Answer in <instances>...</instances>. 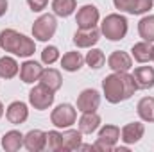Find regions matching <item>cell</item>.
Wrapping results in <instances>:
<instances>
[{
	"instance_id": "1",
	"label": "cell",
	"mask_w": 154,
	"mask_h": 152,
	"mask_svg": "<svg viewBox=\"0 0 154 152\" xmlns=\"http://www.w3.org/2000/svg\"><path fill=\"white\" fill-rule=\"evenodd\" d=\"M102 90H104V97L108 102L118 104V102L131 99L138 88H136L133 75H129L127 72H115L111 75L104 77Z\"/></svg>"
},
{
	"instance_id": "2",
	"label": "cell",
	"mask_w": 154,
	"mask_h": 152,
	"mask_svg": "<svg viewBox=\"0 0 154 152\" xmlns=\"http://www.w3.org/2000/svg\"><path fill=\"white\" fill-rule=\"evenodd\" d=\"M0 47L5 52H11L20 57H29L36 50V43L32 39L16 32L14 29H4L0 32Z\"/></svg>"
},
{
	"instance_id": "3",
	"label": "cell",
	"mask_w": 154,
	"mask_h": 152,
	"mask_svg": "<svg viewBox=\"0 0 154 152\" xmlns=\"http://www.w3.org/2000/svg\"><path fill=\"white\" fill-rule=\"evenodd\" d=\"M100 32L111 41H120V39L125 38L127 34V20L125 16L122 14H108L104 20H102V25H100Z\"/></svg>"
},
{
	"instance_id": "4",
	"label": "cell",
	"mask_w": 154,
	"mask_h": 152,
	"mask_svg": "<svg viewBox=\"0 0 154 152\" xmlns=\"http://www.w3.org/2000/svg\"><path fill=\"white\" fill-rule=\"evenodd\" d=\"M57 22L52 14H41L32 25V36L38 41H48L56 34Z\"/></svg>"
},
{
	"instance_id": "5",
	"label": "cell",
	"mask_w": 154,
	"mask_h": 152,
	"mask_svg": "<svg viewBox=\"0 0 154 152\" xmlns=\"http://www.w3.org/2000/svg\"><path fill=\"white\" fill-rule=\"evenodd\" d=\"M75 120H77V111L70 104H59L50 114V122L57 129H68L70 125L75 123Z\"/></svg>"
},
{
	"instance_id": "6",
	"label": "cell",
	"mask_w": 154,
	"mask_h": 152,
	"mask_svg": "<svg viewBox=\"0 0 154 152\" xmlns=\"http://www.w3.org/2000/svg\"><path fill=\"white\" fill-rule=\"evenodd\" d=\"M29 102H31V106L34 109L43 111V109H47V108L52 106V102H54V91H50L43 84H38V86H34L29 91Z\"/></svg>"
},
{
	"instance_id": "7",
	"label": "cell",
	"mask_w": 154,
	"mask_h": 152,
	"mask_svg": "<svg viewBox=\"0 0 154 152\" xmlns=\"http://www.w3.org/2000/svg\"><path fill=\"white\" fill-rule=\"evenodd\" d=\"M118 11L129 13V14H145L152 9L154 0H113Z\"/></svg>"
},
{
	"instance_id": "8",
	"label": "cell",
	"mask_w": 154,
	"mask_h": 152,
	"mask_svg": "<svg viewBox=\"0 0 154 152\" xmlns=\"http://www.w3.org/2000/svg\"><path fill=\"white\" fill-rule=\"evenodd\" d=\"M99 106H100V93L97 90H84L77 97V109L82 113L97 111Z\"/></svg>"
},
{
	"instance_id": "9",
	"label": "cell",
	"mask_w": 154,
	"mask_h": 152,
	"mask_svg": "<svg viewBox=\"0 0 154 152\" xmlns=\"http://www.w3.org/2000/svg\"><path fill=\"white\" fill-rule=\"evenodd\" d=\"M79 29H90V27H95L97 22H99V9L91 4H86L82 5L79 11H77V18H75Z\"/></svg>"
},
{
	"instance_id": "10",
	"label": "cell",
	"mask_w": 154,
	"mask_h": 152,
	"mask_svg": "<svg viewBox=\"0 0 154 152\" xmlns=\"http://www.w3.org/2000/svg\"><path fill=\"white\" fill-rule=\"evenodd\" d=\"M99 39H100V31L97 27L79 29L75 34H74V43H75V47H79V48H90Z\"/></svg>"
},
{
	"instance_id": "11",
	"label": "cell",
	"mask_w": 154,
	"mask_h": 152,
	"mask_svg": "<svg viewBox=\"0 0 154 152\" xmlns=\"http://www.w3.org/2000/svg\"><path fill=\"white\" fill-rule=\"evenodd\" d=\"M143 132H145L143 123H140V122H133V123L124 125V129L120 131V136H122V141H124V143L133 145V143H138V141L143 138Z\"/></svg>"
},
{
	"instance_id": "12",
	"label": "cell",
	"mask_w": 154,
	"mask_h": 152,
	"mask_svg": "<svg viewBox=\"0 0 154 152\" xmlns=\"http://www.w3.org/2000/svg\"><path fill=\"white\" fill-rule=\"evenodd\" d=\"M23 145L25 149L31 152H39L45 149L47 145V132L34 129V131H29L25 136H23Z\"/></svg>"
},
{
	"instance_id": "13",
	"label": "cell",
	"mask_w": 154,
	"mask_h": 152,
	"mask_svg": "<svg viewBox=\"0 0 154 152\" xmlns=\"http://www.w3.org/2000/svg\"><path fill=\"white\" fill-rule=\"evenodd\" d=\"M138 90H151L154 88V68L152 66H138L133 74Z\"/></svg>"
},
{
	"instance_id": "14",
	"label": "cell",
	"mask_w": 154,
	"mask_h": 152,
	"mask_svg": "<svg viewBox=\"0 0 154 152\" xmlns=\"http://www.w3.org/2000/svg\"><path fill=\"white\" fill-rule=\"evenodd\" d=\"M108 65L113 72H129L133 66V59L129 54L122 52V50H115L109 57H108Z\"/></svg>"
},
{
	"instance_id": "15",
	"label": "cell",
	"mask_w": 154,
	"mask_h": 152,
	"mask_svg": "<svg viewBox=\"0 0 154 152\" xmlns=\"http://www.w3.org/2000/svg\"><path fill=\"white\" fill-rule=\"evenodd\" d=\"M5 116H7V120H9L11 123L20 125V123H23V122L29 118V109H27V106H25L23 102L16 100V102H11V104L7 106Z\"/></svg>"
},
{
	"instance_id": "16",
	"label": "cell",
	"mask_w": 154,
	"mask_h": 152,
	"mask_svg": "<svg viewBox=\"0 0 154 152\" xmlns=\"http://www.w3.org/2000/svg\"><path fill=\"white\" fill-rule=\"evenodd\" d=\"M41 74H43V66L36 61H25L20 66V79L25 84H32V82L39 81Z\"/></svg>"
},
{
	"instance_id": "17",
	"label": "cell",
	"mask_w": 154,
	"mask_h": 152,
	"mask_svg": "<svg viewBox=\"0 0 154 152\" xmlns=\"http://www.w3.org/2000/svg\"><path fill=\"white\" fill-rule=\"evenodd\" d=\"M100 125V116L95 113V111H88V113H82V116L79 118V131L81 134H91L99 129Z\"/></svg>"
},
{
	"instance_id": "18",
	"label": "cell",
	"mask_w": 154,
	"mask_h": 152,
	"mask_svg": "<svg viewBox=\"0 0 154 152\" xmlns=\"http://www.w3.org/2000/svg\"><path fill=\"white\" fill-rule=\"evenodd\" d=\"M39 84H43L45 88H48L50 91H57L63 84V79H61V74L56 70V68H47L43 70V74L39 77Z\"/></svg>"
},
{
	"instance_id": "19",
	"label": "cell",
	"mask_w": 154,
	"mask_h": 152,
	"mask_svg": "<svg viewBox=\"0 0 154 152\" xmlns=\"http://www.w3.org/2000/svg\"><path fill=\"white\" fill-rule=\"evenodd\" d=\"M152 48L154 47L149 41H140V43L133 45L131 52H133L134 61H138V63H149V61H152Z\"/></svg>"
},
{
	"instance_id": "20",
	"label": "cell",
	"mask_w": 154,
	"mask_h": 152,
	"mask_svg": "<svg viewBox=\"0 0 154 152\" xmlns=\"http://www.w3.org/2000/svg\"><path fill=\"white\" fill-rule=\"evenodd\" d=\"M22 145H23V134L20 131H9L2 138V147H4V150H7V152L20 150Z\"/></svg>"
},
{
	"instance_id": "21",
	"label": "cell",
	"mask_w": 154,
	"mask_h": 152,
	"mask_svg": "<svg viewBox=\"0 0 154 152\" xmlns=\"http://www.w3.org/2000/svg\"><path fill=\"white\" fill-rule=\"evenodd\" d=\"M82 63H84V57L79 52H66L61 57V66L66 72H79L81 66H82Z\"/></svg>"
},
{
	"instance_id": "22",
	"label": "cell",
	"mask_w": 154,
	"mask_h": 152,
	"mask_svg": "<svg viewBox=\"0 0 154 152\" xmlns=\"http://www.w3.org/2000/svg\"><path fill=\"white\" fill-rule=\"evenodd\" d=\"M138 32H140V38L143 41H149L154 43V14L149 16H143L138 23Z\"/></svg>"
},
{
	"instance_id": "23",
	"label": "cell",
	"mask_w": 154,
	"mask_h": 152,
	"mask_svg": "<svg viewBox=\"0 0 154 152\" xmlns=\"http://www.w3.org/2000/svg\"><path fill=\"white\" fill-rule=\"evenodd\" d=\"M136 109L143 122H154V97H143L138 102Z\"/></svg>"
},
{
	"instance_id": "24",
	"label": "cell",
	"mask_w": 154,
	"mask_h": 152,
	"mask_svg": "<svg viewBox=\"0 0 154 152\" xmlns=\"http://www.w3.org/2000/svg\"><path fill=\"white\" fill-rule=\"evenodd\" d=\"M120 140V129L116 125H104L99 132V141L115 147V143Z\"/></svg>"
},
{
	"instance_id": "25",
	"label": "cell",
	"mask_w": 154,
	"mask_h": 152,
	"mask_svg": "<svg viewBox=\"0 0 154 152\" xmlns=\"http://www.w3.org/2000/svg\"><path fill=\"white\" fill-rule=\"evenodd\" d=\"M18 63L16 59L9 57V56H4L0 59V77L2 79H13V77L18 74Z\"/></svg>"
},
{
	"instance_id": "26",
	"label": "cell",
	"mask_w": 154,
	"mask_h": 152,
	"mask_svg": "<svg viewBox=\"0 0 154 152\" xmlns=\"http://www.w3.org/2000/svg\"><path fill=\"white\" fill-rule=\"evenodd\" d=\"M77 2L75 0H52V9H54V14L57 16H70L74 11H75Z\"/></svg>"
},
{
	"instance_id": "27",
	"label": "cell",
	"mask_w": 154,
	"mask_h": 152,
	"mask_svg": "<svg viewBox=\"0 0 154 152\" xmlns=\"http://www.w3.org/2000/svg\"><path fill=\"white\" fill-rule=\"evenodd\" d=\"M81 140H82L81 131L70 129V131L63 132V149H61V150H75V149H79Z\"/></svg>"
},
{
	"instance_id": "28",
	"label": "cell",
	"mask_w": 154,
	"mask_h": 152,
	"mask_svg": "<svg viewBox=\"0 0 154 152\" xmlns=\"http://www.w3.org/2000/svg\"><path fill=\"white\" fill-rule=\"evenodd\" d=\"M84 61H86V65H88L90 68L99 70V68L106 63V56H104V52H102V50H99V48H91V50L86 54Z\"/></svg>"
},
{
	"instance_id": "29",
	"label": "cell",
	"mask_w": 154,
	"mask_h": 152,
	"mask_svg": "<svg viewBox=\"0 0 154 152\" xmlns=\"http://www.w3.org/2000/svg\"><path fill=\"white\" fill-rule=\"evenodd\" d=\"M45 149L48 150H61L63 149V134L57 132V131H48L47 132V145Z\"/></svg>"
},
{
	"instance_id": "30",
	"label": "cell",
	"mask_w": 154,
	"mask_h": 152,
	"mask_svg": "<svg viewBox=\"0 0 154 152\" xmlns=\"http://www.w3.org/2000/svg\"><path fill=\"white\" fill-rule=\"evenodd\" d=\"M57 59H59V50H57V47L48 45V47L43 48V52H41V61H43L45 65H54Z\"/></svg>"
},
{
	"instance_id": "31",
	"label": "cell",
	"mask_w": 154,
	"mask_h": 152,
	"mask_svg": "<svg viewBox=\"0 0 154 152\" xmlns=\"http://www.w3.org/2000/svg\"><path fill=\"white\" fill-rule=\"evenodd\" d=\"M27 4H29V7H31L34 13H39V11H43V9L47 7L48 0H27Z\"/></svg>"
},
{
	"instance_id": "32",
	"label": "cell",
	"mask_w": 154,
	"mask_h": 152,
	"mask_svg": "<svg viewBox=\"0 0 154 152\" xmlns=\"http://www.w3.org/2000/svg\"><path fill=\"white\" fill-rule=\"evenodd\" d=\"M93 147H95V150H102V152H111V150H115V147H111V145H106V143H102V141H99V140H97V143H95Z\"/></svg>"
},
{
	"instance_id": "33",
	"label": "cell",
	"mask_w": 154,
	"mask_h": 152,
	"mask_svg": "<svg viewBox=\"0 0 154 152\" xmlns=\"http://www.w3.org/2000/svg\"><path fill=\"white\" fill-rule=\"evenodd\" d=\"M7 11V0H0V16H4Z\"/></svg>"
},
{
	"instance_id": "34",
	"label": "cell",
	"mask_w": 154,
	"mask_h": 152,
	"mask_svg": "<svg viewBox=\"0 0 154 152\" xmlns=\"http://www.w3.org/2000/svg\"><path fill=\"white\" fill-rule=\"evenodd\" d=\"M2 114H4V106H2V102H0V118H2Z\"/></svg>"
},
{
	"instance_id": "35",
	"label": "cell",
	"mask_w": 154,
	"mask_h": 152,
	"mask_svg": "<svg viewBox=\"0 0 154 152\" xmlns=\"http://www.w3.org/2000/svg\"><path fill=\"white\" fill-rule=\"evenodd\" d=\"M152 61H154V48H152Z\"/></svg>"
}]
</instances>
